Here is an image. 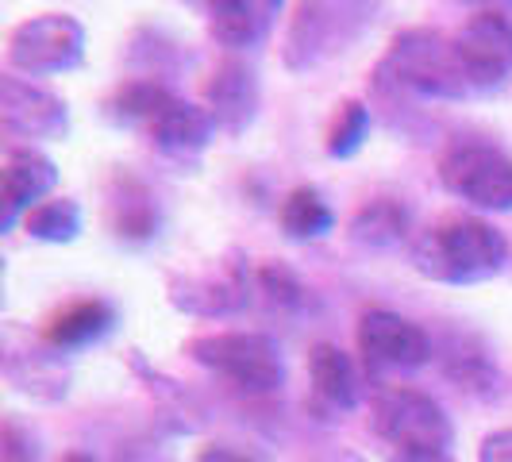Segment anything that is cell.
Here are the masks:
<instances>
[{
  "mask_svg": "<svg viewBox=\"0 0 512 462\" xmlns=\"http://www.w3.org/2000/svg\"><path fill=\"white\" fill-rule=\"evenodd\" d=\"M108 120L120 128H143L158 151L181 162L197 158L216 135L208 108L181 101L178 93H170L162 81L151 77L120 85L116 97L108 101Z\"/></svg>",
  "mask_w": 512,
  "mask_h": 462,
  "instance_id": "6da1fadb",
  "label": "cell"
},
{
  "mask_svg": "<svg viewBox=\"0 0 512 462\" xmlns=\"http://www.w3.org/2000/svg\"><path fill=\"white\" fill-rule=\"evenodd\" d=\"M509 262V239L478 216H447L420 231L412 243V266L443 285H478L489 282Z\"/></svg>",
  "mask_w": 512,
  "mask_h": 462,
  "instance_id": "7a4b0ae2",
  "label": "cell"
},
{
  "mask_svg": "<svg viewBox=\"0 0 512 462\" xmlns=\"http://www.w3.org/2000/svg\"><path fill=\"white\" fill-rule=\"evenodd\" d=\"M378 85L424 97V101H466V97H474L470 77H466L462 58L455 51V35L436 31V27L401 31L389 43L382 66H378Z\"/></svg>",
  "mask_w": 512,
  "mask_h": 462,
  "instance_id": "3957f363",
  "label": "cell"
},
{
  "mask_svg": "<svg viewBox=\"0 0 512 462\" xmlns=\"http://www.w3.org/2000/svg\"><path fill=\"white\" fill-rule=\"evenodd\" d=\"M370 428L389 462H459L451 416L420 389H382L370 409Z\"/></svg>",
  "mask_w": 512,
  "mask_h": 462,
  "instance_id": "277c9868",
  "label": "cell"
},
{
  "mask_svg": "<svg viewBox=\"0 0 512 462\" xmlns=\"http://www.w3.org/2000/svg\"><path fill=\"white\" fill-rule=\"evenodd\" d=\"M189 359L243 393H278L285 385L282 347L262 332H212L189 339Z\"/></svg>",
  "mask_w": 512,
  "mask_h": 462,
  "instance_id": "5b68a950",
  "label": "cell"
},
{
  "mask_svg": "<svg viewBox=\"0 0 512 462\" xmlns=\"http://www.w3.org/2000/svg\"><path fill=\"white\" fill-rule=\"evenodd\" d=\"M370 24L374 8L366 4H301L285 39V66L312 70L324 58L347 51Z\"/></svg>",
  "mask_w": 512,
  "mask_h": 462,
  "instance_id": "8992f818",
  "label": "cell"
},
{
  "mask_svg": "<svg viewBox=\"0 0 512 462\" xmlns=\"http://www.w3.org/2000/svg\"><path fill=\"white\" fill-rule=\"evenodd\" d=\"M439 181L451 197L486 212H512V158L489 143H455L439 158Z\"/></svg>",
  "mask_w": 512,
  "mask_h": 462,
  "instance_id": "52a82bcc",
  "label": "cell"
},
{
  "mask_svg": "<svg viewBox=\"0 0 512 462\" xmlns=\"http://www.w3.org/2000/svg\"><path fill=\"white\" fill-rule=\"evenodd\" d=\"M81 62H85V27L66 12L24 20L8 39V66L20 74H66Z\"/></svg>",
  "mask_w": 512,
  "mask_h": 462,
  "instance_id": "ba28073f",
  "label": "cell"
},
{
  "mask_svg": "<svg viewBox=\"0 0 512 462\" xmlns=\"http://www.w3.org/2000/svg\"><path fill=\"white\" fill-rule=\"evenodd\" d=\"M455 51L470 77L474 97L501 89L512 77V16H505L501 8L470 12L455 31Z\"/></svg>",
  "mask_w": 512,
  "mask_h": 462,
  "instance_id": "9c48e42d",
  "label": "cell"
},
{
  "mask_svg": "<svg viewBox=\"0 0 512 462\" xmlns=\"http://www.w3.org/2000/svg\"><path fill=\"white\" fill-rule=\"evenodd\" d=\"M359 355L370 370H420L432 359V339L405 316L370 308L359 320Z\"/></svg>",
  "mask_w": 512,
  "mask_h": 462,
  "instance_id": "30bf717a",
  "label": "cell"
},
{
  "mask_svg": "<svg viewBox=\"0 0 512 462\" xmlns=\"http://www.w3.org/2000/svg\"><path fill=\"white\" fill-rule=\"evenodd\" d=\"M0 128L12 139H62L70 131L66 101L24 77H0Z\"/></svg>",
  "mask_w": 512,
  "mask_h": 462,
  "instance_id": "8fae6325",
  "label": "cell"
},
{
  "mask_svg": "<svg viewBox=\"0 0 512 462\" xmlns=\"http://www.w3.org/2000/svg\"><path fill=\"white\" fill-rule=\"evenodd\" d=\"M258 77L247 62L228 58L216 66V74L208 77L205 85V108L212 116L216 131H228V135H243V131L255 124L258 116Z\"/></svg>",
  "mask_w": 512,
  "mask_h": 462,
  "instance_id": "7c38bea8",
  "label": "cell"
},
{
  "mask_svg": "<svg viewBox=\"0 0 512 462\" xmlns=\"http://www.w3.org/2000/svg\"><path fill=\"white\" fill-rule=\"evenodd\" d=\"M58 185V170L47 154L16 147L4 162V193H0V228L12 231L31 208L43 205V197Z\"/></svg>",
  "mask_w": 512,
  "mask_h": 462,
  "instance_id": "4fadbf2b",
  "label": "cell"
},
{
  "mask_svg": "<svg viewBox=\"0 0 512 462\" xmlns=\"http://www.w3.org/2000/svg\"><path fill=\"white\" fill-rule=\"evenodd\" d=\"M282 16V4L274 0H224L208 8V31L224 51H251L266 43Z\"/></svg>",
  "mask_w": 512,
  "mask_h": 462,
  "instance_id": "5bb4252c",
  "label": "cell"
},
{
  "mask_svg": "<svg viewBox=\"0 0 512 462\" xmlns=\"http://www.w3.org/2000/svg\"><path fill=\"white\" fill-rule=\"evenodd\" d=\"M108 220H112V231L128 243H147L158 235V224H162L154 193L131 174H116L108 185Z\"/></svg>",
  "mask_w": 512,
  "mask_h": 462,
  "instance_id": "9a60e30c",
  "label": "cell"
},
{
  "mask_svg": "<svg viewBox=\"0 0 512 462\" xmlns=\"http://www.w3.org/2000/svg\"><path fill=\"white\" fill-rule=\"evenodd\" d=\"M308 378L320 405L332 412H351L359 405V374L351 355H343L335 343H316L308 355Z\"/></svg>",
  "mask_w": 512,
  "mask_h": 462,
  "instance_id": "2e32d148",
  "label": "cell"
},
{
  "mask_svg": "<svg viewBox=\"0 0 512 462\" xmlns=\"http://www.w3.org/2000/svg\"><path fill=\"white\" fill-rule=\"evenodd\" d=\"M112 324H116V308L108 301H77L47 320L43 339L58 351H77V347L101 343L104 335L112 332Z\"/></svg>",
  "mask_w": 512,
  "mask_h": 462,
  "instance_id": "e0dca14e",
  "label": "cell"
},
{
  "mask_svg": "<svg viewBox=\"0 0 512 462\" xmlns=\"http://www.w3.org/2000/svg\"><path fill=\"white\" fill-rule=\"evenodd\" d=\"M409 208L393 197H378V201H366V205L351 216V239L370 247V251H393L409 239Z\"/></svg>",
  "mask_w": 512,
  "mask_h": 462,
  "instance_id": "ac0fdd59",
  "label": "cell"
},
{
  "mask_svg": "<svg viewBox=\"0 0 512 462\" xmlns=\"http://www.w3.org/2000/svg\"><path fill=\"white\" fill-rule=\"evenodd\" d=\"M332 228H335V212L328 208V201L320 197V189L297 185L282 201V231L289 239H297V243L324 239Z\"/></svg>",
  "mask_w": 512,
  "mask_h": 462,
  "instance_id": "d6986e66",
  "label": "cell"
},
{
  "mask_svg": "<svg viewBox=\"0 0 512 462\" xmlns=\"http://www.w3.org/2000/svg\"><path fill=\"white\" fill-rule=\"evenodd\" d=\"M24 231L39 243H74L81 231V205L70 197L43 201L24 216Z\"/></svg>",
  "mask_w": 512,
  "mask_h": 462,
  "instance_id": "ffe728a7",
  "label": "cell"
},
{
  "mask_svg": "<svg viewBox=\"0 0 512 462\" xmlns=\"http://www.w3.org/2000/svg\"><path fill=\"white\" fill-rule=\"evenodd\" d=\"M370 135V108L362 101H347L335 116V128L328 135V154L332 158H351Z\"/></svg>",
  "mask_w": 512,
  "mask_h": 462,
  "instance_id": "44dd1931",
  "label": "cell"
},
{
  "mask_svg": "<svg viewBox=\"0 0 512 462\" xmlns=\"http://www.w3.org/2000/svg\"><path fill=\"white\" fill-rule=\"evenodd\" d=\"M258 285H262V293H270V297L285 308H301L308 301V289L301 285V278H297L293 270L278 266V262H266V266L258 270Z\"/></svg>",
  "mask_w": 512,
  "mask_h": 462,
  "instance_id": "7402d4cb",
  "label": "cell"
},
{
  "mask_svg": "<svg viewBox=\"0 0 512 462\" xmlns=\"http://www.w3.org/2000/svg\"><path fill=\"white\" fill-rule=\"evenodd\" d=\"M43 459V447L31 439L27 428H20L16 420H4V432H0V462H39Z\"/></svg>",
  "mask_w": 512,
  "mask_h": 462,
  "instance_id": "603a6c76",
  "label": "cell"
},
{
  "mask_svg": "<svg viewBox=\"0 0 512 462\" xmlns=\"http://www.w3.org/2000/svg\"><path fill=\"white\" fill-rule=\"evenodd\" d=\"M478 462H512V428L489 432L478 447Z\"/></svg>",
  "mask_w": 512,
  "mask_h": 462,
  "instance_id": "cb8c5ba5",
  "label": "cell"
},
{
  "mask_svg": "<svg viewBox=\"0 0 512 462\" xmlns=\"http://www.w3.org/2000/svg\"><path fill=\"white\" fill-rule=\"evenodd\" d=\"M197 462H266V459H262V455H255V451H243V447L212 443V447H205V451L197 455Z\"/></svg>",
  "mask_w": 512,
  "mask_h": 462,
  "instance_id": "d4e9b609",
  "label": "cell"
},
{
  "mask_svg": "<svg viewBox=\"0 0 512 462\" xmlns=\"http://www.w3.org/2000/svg\"><path fill=\"white\" fill-rule=\"evenodd\" d=\"M62 462H97V459H93V455H85V451H70Z\"/></svg>",
  "mask_w": 512,
  "mask_h": 462,
  "instance_id": "484cf974",
  "label": "cell"
}]
</instances>
